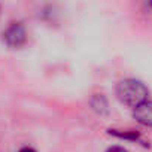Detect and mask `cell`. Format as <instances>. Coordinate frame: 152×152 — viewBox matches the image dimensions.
<instances>
[{
	"mask_svg": "<svg viewBox=\"0 0 152 152\" xmlns=\"http://www.w3.org/2000/svg\"><path fill=\"white\" fill-rule=\"evenodd\" d=\"M151 6H152V3H151Z\"/></svg>",
	"mask_w": 152,
	"mask_h": 152,
	"instance_id": "52a82bcc",
	"label": "cell"
},
{
	"mask_svg": "<svg viewBox=\"0 0 152 152\" xmlns=\"http://www.w3.org/2000/svg\"><path fill=\"white\" fill-rule=\"evenodd\" d=\"M116 96L124 104L136 107L140 103L146 102L148 88L137 79H124L116 85Z\"/></svg>",
	"mask_w": 152,
	"mask_h": 152,
	"instance_id": "6da1fadb",
	"label": "cell"
},
{
	"mask_svg": "<svg viewBox=\"0 0 152 152\" xmlns=\"http://www.w3.org/2000/svg\"><path fill=\"white\" fill-rule=\"evenodd\" d=\"M20 152H36L33 148H28V146H26V148H23V149H20Z\"/></svg>",
	"mask_w": 152,
	"mask_h": 152,
	"instance_id": "8992f818",
	"label": "cell"
},
{
	"mask_svg": "<svg viewBox=\"0 0 152 152\" xmlns=\"http://www.w3.org/2000/svg\"><path fill=\"white\" fill-rule=\"evenodd\" d=\"M26 37H27L26 36V28L20 23H12L3 33L5 42L12 48H20L26 42Z\"/></svg>",
	"mask_w": 152,
	"mask_h": 152,
	"instance_id": "7a4b0ae2",
	"label": "cell"
},
{
	"mask_svg": "<svg viewBox=\"0 0 152 152\" xmlns=\"http://www.w3.org/2000/svg\"><path fill=\"white\" fill-rule=\"evenodd\" d=\"M133 115L140 124L152 127V102L146 100V102L140 103L139 106H136L133 110Z\"/></svg>",
	"mask_w": 152,
	"mask_h": 152,
	"instance_id": "3957f363",
	"label": "cell"
},
{
	"mask_svg": "<svg viewBox=\"0 0 152 152\" xmlns=\"http://www.w3.org/2000/svg\"><path fill=\"white\" fill-rule=\"evenodd\" d=\"M106 152H128L127 149H124L122 146H110Z\"/></svg>",
	"mask_w": 152,
	"mask_h": 152,
	"instance_id": "5b68a950",
	"label": "cell"
},
{
	"mask_svg": "<svg viewBox=\"0 0 152 152\" xmlns=\"http://www.w3.org/2000/svg\"><path fill=\"white\" fill-rule=\"evenodd\" d=\"M110 133H113L115 136H118V137H122V139H131V140H137L140 136H139V133H136V131H130V133H118V131H110Z\"/></svg>",
	"mask_w": 152,
	"mask_h": 152,
	"instance_id": "277c9868",
	"label": "cell"
}]
</instances>
